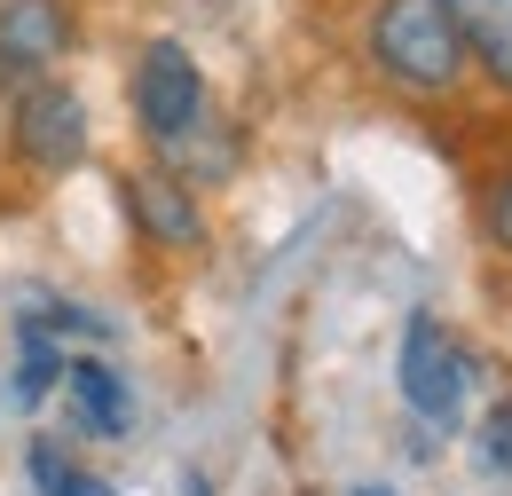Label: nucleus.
I'll return each mask as SVG.
<instances>
[{"label": "nucleus", "instance_id": "8", "mask_svg": "<svg viewBox=\"0 0 512 496\" xmlns=\"http://www.w3.org/2000/svg\"><path fill=\"white\" fill-rule=\"evenodd\" d=\"M64 402H71V418H79V434H95V441H119L134 426V386L103 355H71L64 363Z\"/></svg>", "mask_w": 512, "mask_h": 496}, {"label": "nucleus", "instance_id": "7", "mask_svg": "<svg viewBox=\"0 0 512 496\" xmlns=\"http://www.w3.org/2000/svg\"><path fill=\"white\" fill-rule=\"evenodd\" d=\"M465 63H473V95H489L497 111H512V0H442Z\"/></svg>", "mask_w": 512, "mask_h": 496}, {"label": "nucleus", "instance_id": "2", "mask_svg": "<svg viewBox=\"0 0 512 496\" xmlns=\"http://www.w3.org/2000/svg\"><path fill=\"white\" fill-rule=\"evenodd\" d=\"M221 119L213 79L182 32H142L127 48V126L142 158H182L205 126Z\"/></svg>", "mask_w": 512, "mask_h": 496}, {"label": "nucleus", "instance_id": "11", "mask_svg": "<svg viewBox=\"0 0 512 496\" xmlns=\"http://www.w3.org/2000/svg\"><path fill=\"white\" fill-rule=\"evenodd\" d=\"M473 229H481L489 260H505V268H512V150H505V158H489L481 182H473Z\"/></svg>", "mask_w": 512, "mask_h": 496}, {"label": "nucleus", "instance_id": "1", "mask_svg": "<svg viewBox=\"0 0 512 496\" xmlns=\"http://www.w3.org/2000/svg\"><path fill=\"white\" fill-rule=\"evenodd\" d=\"M355 71L394 111L442 119L473 103V63L442 0H355Z\"/></svg>", "mask_w": 512, "mask_h": 496}, {"label": "nucleus", "instance_id": "15", "mask_svg": "<svg viewBox=\"0 0 512 496\" xmlns=\"http://www.w3.org/2000/svg\"><path fill=\"white\" fill-rule=\"evenodd\" d=\"M79 8H95V0H79Z\"/></svg>", "mask_w": 512, "mask_h": 496}, {"label": "nucleus", "instance_id": "13", "mask_svg": "<svg viewBox=\"0 0 512 496\" xmlns=\"http://www.w3.org/2000/svg\"><path fill=\"white\" fill-rule=\"evenodd\" d=\"M182 496H213V481H205V473H182Z\"/></svg>", "mask_w": 512, "mask_h": 496}, {"label": "nucleus", "instance_id": "6", "mask_svg": "<svg viewBox=\"0 0 512 496\" xmlns=\"http://www.w3.org/2000/svg\"><path fill=\"white\" fill-rule=\"evenodd\" d=\"M79 48H87L79 0H0V95L64 71Z\"/></svg>", "mask_w": 512, "mask_h": 496}, {"label": "nucleus", "instance_id": "14", "mask_svg": "<svg viewBox=\"0 0 512 496\" xmlns=\"http://www.w3.org/2000/svg\"><path fill=\"white\" fill-rule=\"evenodd\" d=\"M355 496H394V489H379V481H363V489H355Z\"/></svg>", "mask_w": 512, "mask_h": 496}, {"label": "nucleus", "instance_id": "9", "mask_svg": "<svg viewBox=\"0 0 512 496\" xmlns=\"http://www.w3.org/2000/svg\"><path fill=\"white\" fill-rule=\"evenodd\" d=\"M64 363H71L64 339H48L32 315H16V371H8V402H16V410H40L48 394H64Z\"/></svg>", "mask_w": 512, "mask_h": 496}, {"label": "nucleus", "instance_id": "4", "mask_svg": "<svg viewBox=\"0 0 512 496\" xmlns=\"http://www.w3.org/2000/svg\"><path fill=\"white\" fill-rule=\"evenodd\" d=\"M119 213H127L134 245L158 252V260H205V252H213L205 189L182 182L166 158H134V166H119Z\"/></svg>", "mask_w": 512, "mask_h": 496}, {"label": "nucleus", "instance_id": "5", "mask_svg": "<svg viewBox=\"0 0 512 496\" xmlns=\"http://www.w3.org/2000/svg\"><path fill=\"white\" fill-rule=\"evenodd\" d=\"M394 394L418 426H457L473 402V347L449 331L434 308H410L402 347H394Z\"/></svg>", "mask_w": 512, "mask_h": 496}, {"label": "nucleus", "instance_id": "12", "mask_svg": "<svg viewBox=\"0 0 512 496\" xmlns=\"http://www.w3.org/2000/svg\"><path fill=\"white\" fill-rule=\"evenodd\" d=\"M473 457H481L489 473H505V481H512V394L481 410V434H473Z\"/></svg>", "mask_w": 512, "mask_h": 496}, {"label": "nucleus", "instance_id": "3", "mask_svg": "<svg viewBox=\"0 0 512 496\" xmlns=\"http://www.w3.org/2000/svg\"><path fill=\"white\" fill-rule=\"evenodd\" d=\"M87 158H95V103L71 71L0 95V166H16L24 182H64Z\"/></svg>", "mask_w": 512, "mask_h": 496}, {"label": "nucleus", "instance_id": "10", "mask_svg": "<svg viewBox=\"0 0 512 496\" xmlns=\"http://www.w3.org/2000/svg\"><path fill=\"white\" fill-rule=\"evenodd\" d=\"M24 481L40 496H119L111 473H95V465H79V449L56 434H32L24 441Z\"/></svg>", "mask_w": 512, "mask_h": 496}]
</instances>
